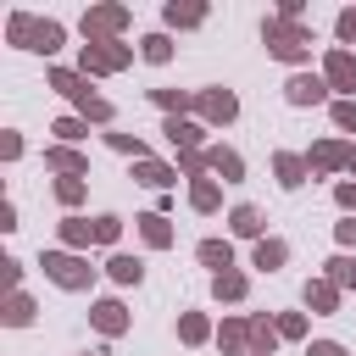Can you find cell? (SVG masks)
I'll list each match as a JSON object with an SVG mask.
<instances>
[{"label":"cell","mask_w":356,"mask_h":356,"mask_svg":"<svg viewBox=\"0 0 356 356\" xmlns=\"http://www.w3.org/2000/svg\"><path fill=\"white\" fill-rule=\"evenodd\" d=\"M328 117L339 134H356V100H328Z\"/></svg>","instance_id":"b9f144b4"},{"label":"cell","mask_w":356,"mask_h":356,"mask_svg":"<svg viewBox=\"0 0 356 356\" xmlns=\"http://www.w3.org/2000/svg\"><path fill=\"white\" fill-rule=\"evenodd\" d=\"M150 100H156L167 117H189V111H195V89H150Z\"/></svg>","instance_id":"d6a6232c"},{"label":"cell","mask_w":356,"mask_h":356,"mask_svg":"<svg viewBox=\"0 0 356 356\" xmlns=\"http://www.w3.org/2000/svg\"><path fill=\"white\" fill-rule=\"evenodd\" d=\"M0 278H6V295H17V289H22V261L6 256V261H0Z\"/></svg>","instance_id":"f6af8a7d"},{"label":"cell","mask_w":356,"mask_h":356,"mask_svg":"<svg viewBox=\"0 0 356 356\" xmlns=\"http://www.w3.org/2000/svg\"><path fill=\"white\" fill-rule=\"evenodd\" d=\"M33 28H39L33 11H11V17H6V44H11V50H28V44H33Z\"/></svg>","instance_id":"f1b7e54d"},{"label":"cell","mask_w":356,"mask_h":356,"mask_svg":"<svg viewBox=\"0 0 356 356\" xmlns=\"http://www.w3.org/2000/svg\"><path fill=\"white\" fill-rule=\"evenodd\" d=\"M273 17H284V22H300L306 17V0H278V11Z\"/></svg>","instance_id":"c3c4849f"},{"label":"cell","mask_w":356,"mask_h":356,"mask_svg":"<svg viewBox=\"0 0 356 356\" xmlns=\"http://www.w3.org/2000/svg\"><path fill=\"white\" fill-rule=\"evenodd\" d=\"M339 295H345V289H339L334 278H306V289H300V300H306L312 317H334V312H339Z\"/></svg>","instance_id":"8fae6325"},{"label":"cell","mask_w":356,"mask_h":356,"mask_svg":"<svg viewBox=\"0 0 356 356\" xmlns=\"http://www.w3.org/2000/svg\"><path fill=\"white\" fill-rule=\"evenodd\" d=\"M78 117H83V122H95V128H111V117H117V111H111V100H106V95H89V100L78 106Z\"/></svg>","instance_id":"74e56055"},{"label":"cell","mask_w":356,"mask_h":356,"mask_svg":"<svg viewBox=\"0 0 356 356\" xmlns=\"http://www.w3.org/2000/svg\"><path fill=\"white\" fill-rule=\"evenodd\" d=\"M334 33H339V44H356V6H345L334 17Z\"/></svg>","instance_id":"ee69618b"},{"label":"cell","mask_w":356,"mask_h":356,"mask_svg":"<svg viewBox=\"0 0 356 356\" xmlns=\"http://www.w3.org/2000/svg\"><path fill=\"white\" fill-rule=\"evenodd\" d=\"M134 184H145V189H161V195H167V189L178 184V167H172V161H156V156H150V161H134Z\"/></svg>","instance_id":"7402d4cb"},{"label":"cell","mask_w":356,"mask_h":356,"mask_svg":"<svg viewBox=\"0 0 356 356\" xmlns=\"http://www.w3.org/2000/svg\"><path fill=\"white\" fill-rule=\"evenodd\" d=\"M44 167H50L56 178H83V172H89V156H83L78 145H44Z\"/></svg>","instance_id":"7c38bea8"},{"label":"cell","mask_w":356,"mask_h":356,"mask_svg":"<svg viewBox=\"0 0 356 356\" xmlns=\"http://www.w3.org/2000/svg\"><path fill=\"white\" fill-rule=\"evenodd\" d=\"M200 22H206V6H195V0H167V6H161V28H167V33H172V28L184 33V28H200Z\"/></svg>","instance_id":"44dd1931"},{"label":"cell","mask_w":356,"mask_h":356,"mask_svg":"<svg viewBox=\"0 0 356 356\" xmlns=\"http://www.w3.org/2000/svg\"><path fill=\"white\" fill-rule=\"evenodd\" d=\"M284 261H289V245H284L278 234H267V239H256V250H250V267H256V273H278Z\"/></svg>","instance_id":"cb8c5ba5"},{"label":"cell","mask_w":356,"mask_h":356,"mask_svg":"<svg viewBox=\"0 0 356 356\" xmlns=\"http://www.w3.org/2000/svg\"><path fill=\"white\" fill-rule=\"evenodd\" d=\"M128 61H134V44H122V39L78 44V72L83 78H117V72H128Z\"/></svg>","instance_id":"3957f363"},{"label":"cell","mask_w":356,"mask_h":356,"mask_svg":"<svg viewBox=\"0 0 356 356\" xmlns=\"http://www.w3.org/2000/svg\"><path fill=\"white\" fill-rule=\"evenodd\" d=\"M117 239H122V217H117V211H100V217H95V245L117 250Z\"/></svg>","instance_id":"f35d334b"},{"label":"cell","mask_w":356,"mask_h":356,"mask_svg":"<svg viewBox=\"0 0 356 356\" xmlns=\"http://www.w3.org/2000/svg\"><path fill=\"white\" fill-rule=\"evenodd\" d=\"M134 222H139L145 250H172V239H178V234H172V217H167V211H139Z\"/></svg>","instance_id":"2e32d148"},{"label":"cell","mask_w":356,"mask_h":356,"mask_svg":"<svg viewBox=\"0 0 356 356\" xmlns=\"http://www.w3.org/2000/svg\"><path fill=\"white\" fill-rule=\"evenodd\" d=\"M106 145H111L117 156H134V161H150V145H145L139 134H128V128H106Z\"/></svg>","instance_id":"836d02e7"},{"label":"cell","mask_w":356,"mask_h":356,"mask_svg":"<svg viewBox=\"0 0 356 356\" xmlns=\"http://www.w3.org/2000/svg\"><path fill=\"white\" fill-rule=\"evenodd\" d=\"M0 156H6V161H17V156H22V134H17V128H6V134H0Z\"/></svg>","instance_id":"7dc6e473"},{"label":"cell","mask_w":356,"mask_h":356,"mask_svg":"<svg viewBox=\"0 0 356 356\" xmlns=\"http://www.w3.org/2000/svg\"><path fill=\"white\" fill-rule=\"evenodd\" d=\"M83 356H106V350H83Z\"/></svg>","instance_id":"816d5d0a"},{"label":"cell","mask_w":356,"mask_h":356,"mask_svg":"<svg viewBox=\"0 0 356 356\" xmlns=\"http://www.w3.org/2000/svg\"><path fill=\"white\" fill-rule=\"evenodd\" d=\"M261 44H267L273 61H289V67H306V61H312V28H306V22L267 17V22H261Z\"/></svg>","instance_id":"6da1fadb"},{"label":"cell","mask_w":356,"mask_h":356,"mask_svg":"<svg viewBox=\"0 0 356 356\" xmlns=\"http://www.w3.org/2000/svg\"><path fill=\"white\" fill-rule=\"evenodd\" d=\"M334 239H339V250H350V245H356V217H345V222H334Z\"/></svg>","instance_id":"681fc988"},{"label":"cell","mask_w":356,"mask_h":356,"mask_svg":"<svg viewBox=\"0 0 356 356\" xmlns=\"http://www.w3.org/2000/svg\"><path fill=\"white\" fill-rule=\"evenodd\" d=\"M306 356H350L339 339H306Z\"/></svg>","instance_id":"bcb514c9"},{"label":"cell","mask_w":356,"mask_h":356,"mask_svg":"<svg viewBox=\"0 0 356 356\" xmlns=\"http://www.w3.org/2000/svg\"><path fill=\"white\" fill-rule=\"evenodd\" d=\"M33 312H39V306H33V295H22V289H17V295H6L0 323H6V328H28V323H33Z\"/></svg>","instance_id":"f546056e"},{"label":"cell","mask_w":356,"mask_h":356,"mask_svg":"<svg viewBox=\"0 0 356 356\" xmlns=\"http://www.w3.org/2000/svg\"><path fill=\"white\" fill-rule=\"evenodd\" d=\"M334 206H339L345 217H356V178H339V184H334Z\"/></svg>","instance_id":"7bdbcfd3"},{"label":"cell","mask_w":356,"mask_h":356,"mask_svg":"<svg viewBox=\"0 0 356 356\" xmlns=\"http://www.w3.org/2000/svg\"><path fill=\"white\" fill-rule=\"evenodd\" d=\"M273 350H278V323L256 312L250 317V356H273Z\"/></svg>","instance_id":"4dcf8cb0"},{"label":"cell","mask_w":356,"mask_h":356,"mask_svg":"<svg viewBox=\"0 0 356 356\" xmlns=\"http://www.w3.org/2000/svg\"><path fill=\"white\" fill-rule=\"evenodd\" d=\"M273 178H278V189H300L312 178V161L300 150H273Z\"/></svg>","instance_id":"5bb4252c"},{"label":"cell","mask_w":356,"mask_h":356,"mask_svg":"<svg viewBox=\"0 0 356 356\" xmlns=\"http://www.w3.org/2000/svg\"><path fill=\"white\" fill-rule=\"evenodd\" d=\"M278 339H306V312H278Z\"/></svg>","instance_id":"60d3db41"},{"label":"cell","mask_w":356,"mask_h":356,"mask_svg":"<svg viewBox=\"0 0 356 356\" xmlns=\"http://www.w3.org/2000/svg\"><path fill=\"white\" fill-rule=\"evenodd\" d=\"M139 56H145L150 67H167V61H172V33H167V28L145 33V39H139Z\"/></svg>","instance_id":"1f68e13d"},{"label":"cell","mask_w":356,"mask_h":356,"mask_svg":"<svg viewBox=\"0 0 356 356\" xmlns=\"http://www.w3.org/2000/svg\"><path fill=\"white\" fill-rule=\"evenodd\" d=\"M61 44H67V22L39 17V28H33V44H28V50H33V56H56Z\"/></svg>","instance_id":"484cf974"},{"label":"cell","mask_w":356,"mask_h":356,"mask_svg":"<svg viewBox=\"0 0 356 356\" xmlns=\"http://www.w3.org/2000/svg\"><path fill=\"white\" fill-rule=\"evenodd\" d=\"M189 211H200V217L222 211V184H217V178H200V184H189Z\"/></svg>","instance_id":"4316f807"},{"label":"cell","mask_w":356,"mask_h":356,"mask_svg":"<svg viewBox=\"0 0 356 356\" xmlns=\"http://www.w3.org/2000/svg\"><path fill=\"white\" fill-rule=\"evenodd\" d=\"M323 278H334L339 289H356V256H350V250L328 256V261H323Z\"/></svg>","instance_id":"d590c367"},{"label":"cell","mask_w":356,"mask_h":356,"mask_svg":"<svg viewBox=\"0 0 356 356\" xmlns=\"http://www.w3.org/2000/svg\"><path fill=\"white\" fill-rule=\"evenodd\" d=\"M217 345H222L228 356H250V317H222Z\"/></svg>","instance_id":"d4e9b609"},{"label":"cell","mask_w":356,"mask_h":356,"mask_svg":"<svg viewBox=\"0 0 356 356\" xmlns=\"http://www.w3.org/2000/svg\"><path fill=\"white\" fill-rule=\"evenodd\" d=\"M323 78H328V89H334L339 100H356V50L334 44V50L323 56Z\"/></svg>","instance_id":"52a82bcc"},{"label":"cell","mask_w":356,"mask_h":356,"mask_svg":"<svg viewBox=\"0 0 356 356\" xmlns=\"http://www.w3.org/2000/svg\"><path fill=\"white\" fill-rule=\"evenodd\" d=\"M284 100L300 106V111H306V106H328V78H323V72H295V78L284 83Z\"/></svg>","instance_id":"9c48e42d"},{"label":"cell","mask_w":356,"mask_h":356,"mask_svg":"<svg viewBox=\"0 0 356 356\" xmlns=\"http://www.w3.org/2000/svg\"><path fill=\"white\" fill-rule=\"evenodd\" d=\"M261 228H267V217H261V206H250V200H239V206L228 211V239H267Z\"/></svg>","instance_id":"ac0fdd59"},{"label":"cell","mask_w":356,"mask_h":356,"mask_svg":"<svg viewBox=\"0 0 356 356\" xmlns=\"http://www.w3.org/2000/svg\"><path fill=\"white\" fill-rule=\"evenodd\" d=\"M50 134H56V145H83V139H89V122L72 111V117H56V122H50Z\"/></svg>","instance_id":"8d00e7d4"},{"label":"cell","mask_w":356,"mask_h":356,"mask_svg":"<svg viewBox=\"0 0 356 356\" xmlns=\"http://www.w3.org/2000/svg\"><path fill=\"white\" fill-rule=\"evenodd\" d=\"M44 83H50L56 95H67L72 106H83V100L95 95V89H89V78H83L78 67H50V72H44Z\"/></svg>","instance_id":"e0dca14e"},{"label":"cell","mask_w":356,"mask_h":356,"mask_svg":"<svg viewBox=\"0 0 356 356\" xmlns=\"http://www.w3.org/2000/svg\"><path fill=\"white\" fill-rule=\"evenodd\" d=\"M50 195H56V206L78 211V206H83V195H89V178H56V184H50Z\"/></svg>","instance_id":"e575fe53"},{"label":"cell","mask_w":356,"mask_h":356,"mask_svg":"<svg viewBox=\"0 0 356 356\" xmlns=\"http://www.w3.org/2000/svg\"><path fill=\"white\" fill-rule=\"evenodd\" d=\"M39 267H44V278H50L56 289H72V295L95 289V267H89V256H78V250L50 245V250H39Z\"/></svg>","instance_id":"7a4b0ae2"},{"label":"cell","mask_w":356,"mask_h":356,"mask_svg":"<svg viewBox=\"0 0 356 356\" xmlns=\"http://www.w3.org/2000/svg\"><path fill=\"white\" fill-rule=\"evenodd\" d=\"M350 178H356V172H350Z\"/></svg>","instance_id":"f5cc1de1"},{"label":"cell","mask_w":356,"mask_h":356,"mask_svg":"<svg viewBox=\"0 0 356 356\" xmlns=\"http://www.w3.org/2000/svg\"><path fill=\"white\" fill-rule=\"evenodd\" d=\"M161 139L184 156V150H206V122H195V117H167L161 122Z\"/></svg>","instance_id":"30bf717a"},{"label":"cell","mask_w":356,"mask_h":356,"mask_svg":"<svg viewBox=\"0 0 356 356\" xmlns=\"http://www.w3.org/2000/svg\"><path fill=\"white\" fill-rule=\"evenodd\" d=\"M206 167H211L217 184H239L245 178V156L234 145H206Z\"/></svg>","instance_id":"4fadbf2b"},{"label":"cell","mask_w":356,"mask_h":356,"mask_svg":"<svg viewBox=\"0 0 356 356\" xmlns=\"http://www.w3.org/2000/svg\"><path fill=\"white\" fill-rule=\"evenodd\" d=\"M234 117H239V95H234V89H222V83L195 89V122H206V128H228Z\"/></svg>","instance_id":"8992f818"},{"label":"cell","mask_w":356,"mask_h":356,"mask_svg":"<svg viewBox=\"0 0 356 356\" xmlns=\"http://www.w3.org/2000/svg\"><path fill=\"white\" fill-rule=\"evenodd\" d=\"M245 295H250V273L228 267V273H217V278H211V300H217V306H239Z\"/></svg>","instance_id":"ffe728a7"},{"label":"cell","mask_w":356,"mask_h":356,"mask_svg":"<svg viewBox=\"0 0 356 356\" xmlns=\"http://www.w3.org/2000/svg\"><path fill=\"white\" fill-rule=\"evenodd\" d=\"M128 22H134V11L117 6V0H106V6H89L78 28H83V44H95V39H122Z\"/></svg>","instance_id":"5b68a950"},{"label":"cell","mask_w":356,"mask_h":356,"mask_svg":"<svg viewBox=\"0 0 356 356\" xmlns=\"http://www.w3.org/2000/svg\"><path fill=\"white\" fill-rule=\"evenodd\" d=\"M178 339L184 345H206V339H217V328H211L206 312H178Z\"/></svg>","instance_id":"83f0119b"},{"label":"cell","mask_w":356,"mask_h":356,"mask_svg":"<svg viewBox=\"0 0 356 356\" xmlns=\"http://www.w3.org/2000/svg\"><path fill=\"white\" fill-rule=\"evenodd\" d=\"M56 239H61V250H89L95 245V217H78V211H67L61 222H56Z\"/></svg>","instance_id":"9a60e30c"},{"label":"cell","mask_w":356,"mask_h":356,"mask_svg":"<svg viewBox=\"0 0 356 356\" xmlns=\"http://www.w3.org/2000/svg\"><path fill=\"white\" fill-rule=\"evenodd\" d=\"M195 261L211 267V278L228 273V267H234V239H228V234H222V239H200V245H195Z\"/></svg>","instance_id":"603a6c76"},{"label":"cell","mask_w":356,"mask_h":356,"mask_svg":"<svg viewBox=\"0 0 356 356\" xmlns=\"http://www.w3.org/2000/svg\"><path fill=\"white\" fill-rule=\"evenodd\" d=\"M106 278L122 284V289H139V284H145V261L128 256V250H111V256H106Z\"/></svg>","instance_id":"d6986e66"},{"label":"cell","mask_w":356,"mask_h":356,"mask_svg":"<svg viewBox=\"0 0 356 356\" xmlns=\"http://www.w3.org/2000/svg\"><path fill=\"white\" fill-rule=\"evenodd\" d=\"M172 167H178V178H189V184H200V178L211 172V167H206V150H184Z\"/></svg>","instance_id":"ab89813d"},{"label":"cell","mask_w":356,"mask_h":356,"mask_svg":"<svg viewBox=\"0 0 356 356\" xmlns=\"http://www.w3.org/2000/svg\"><path fill=\"white\" fill-rule=\"evenodd\" d=\"M306 161H312V178L356 172V139H345V134H334V139H317V145L306 150Z\"/></svg>","instance_id":"277c9868"},{"label":"cell","mask_w":356,"mask_h":356,"mask_svg":"<svg viewBox=\"0 0 356 356\" xmlns=\"http://www.w3.org/2000/svg\"><path fill=\"white\" fill-rule=\"evenodd\" d=\"M89 323H95V334L122 339V334L134 328V312H128L122 300H111V295H106V300H95V306H89Z\"/></svg>","instance_id":"ba28073f"},{"label":"cell","mask_w":356,"mask_h":356,"mask_svg":"<svg viewBox=\"0 0 356 356\" xmlns=\"http://www.w3.org/2000/svg\"><path fill=\"white\" fill-rule=\"evenodd\" d=\"M0 228H6V234L22 228V222H17V200H0Z\"/></svg>","instance_id":"f907efd6"}]
</instances>
